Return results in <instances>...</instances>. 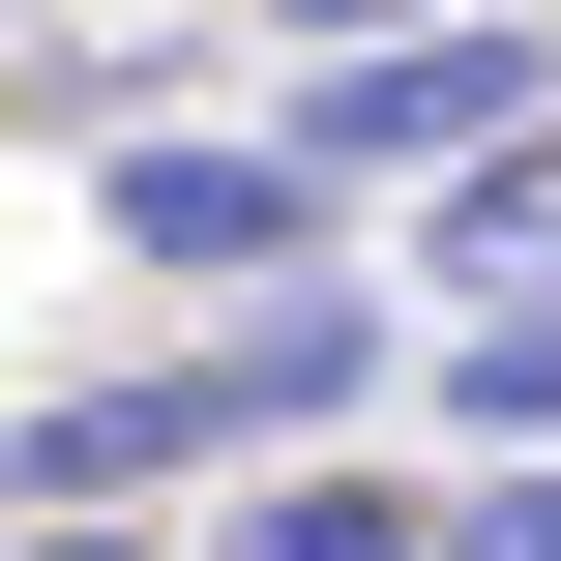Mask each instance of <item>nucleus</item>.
I'll list each match as a JSON object with an SVG mask.
<instances>
[{"label": "nucleus", "instance_id": "1", "mask_svg": "<svg viewBox=\"0 0 561 561\" xmlns=\"http://www.w3.org/2000/svg\"><path fill=\"white\" fill-rule=\"evenodd\" d=\"M561 30H503V0H414V30H325V59H266V148L325 178V207H385V178H444L473 118H533Z\"/></svg>", "mask_w": 561, "mask_h": 561}, {"label": "nucleus", "instance_id": "2", "mask_svg": "<svg viewBox=\"0 0 561 561\" xmlns=\"http://www.w3.org/2000/svg\"><path fill=\"white\" fill-rule=\"evenodd\" d=\"M89 237H118V266H178V296H266V266H325L355 207H325L266 118H118V148H89Z\"/></svg>", "mask_w": 561, "mask_h": 561}, {"label": "nucleus", "instance_id": "3", "mask_svg": "<svg viewBox=\"0 0 561 561\" xmlns=\"http://www.w3.org/2000/svg\"><path fill=\"white\" fill-rule=\"evenodd\" d=\"M385 355H414V296H385V266H266V296H207V325H178L207 473H237V444H355V385H385Z\"/></svg>", "mask_w": 561, "mask_h": 561}, {"label": "nucleus", "instance_id": "4", "mask_svg": "<svg viewBox=\"0 0 561 561\" xmlns=\"http://www.w3.org/2000/svg\"><path fill=\"white\" fill-rule=\"evenodd\" d=\"M0 503H118V533H178V503H207V385H178V355H118V385L0 414Z\"/></svg>", "mask_w": 561, "mask_h": 561}, {"label": "nucleus", "instance_id": "5", "mask_svg": "<svg viewBox=\"0 0 561 561\" xmlns=\"http://www.w3.org/2000/svg\"><path fill=\"white\" fill-rule=\"evenodd\" d=\"M385 207H414V325H444V296H561V89L473 118L444 178H385Z\"/></svg>", "mask_w": 561, "mask_h": 561}, {"label": "nucleus", "instance_id": "6", "mask_svg": "<svg viewBox=\"0 0 561 561\" xmlns=\"http://www.w3.org/2000/svg\"><path fill=\"white\" fill-rule=\"evenodd\" d=\"M178 561H414V473H355V444H237Z\"/></svg>", "mask_w": 561, "mask_h": 561}, {"label": "nucleus", "instance_id": "7", "mask_svg": "<svg viewBox=\"0 0 561 561\" xmlns=\"http://www.w3.org/2000/svg\"><path fill=\"white\" fill-rule=\"evenodd\" d=\"M444 444H561V296H444Z\"/></svg>", "mask_w": 561, "mask_h": 561}, {"label": "nucleus", "instance_id": "8", "mask_svg": "<svg viewBox=\"0 0 561 561\" xmlns=\"http://www.w3.org/2000/svg\"><path fill=\"white\" fill-rule=\"evenodd\" d=\"M414 561H561V444H444L414 473Z\"/></svg>", "mask_w": 561, "mask_h": 561}, {"label": "nucleus", "instance_id": "9", "mask_svg": "<svg viewBox=\"0 0 561 561\" xmlns=\"http://www.w3.org/2000/svg\"><path fill=\"white\" fill-rule=\"evenodd\" d=\"M0 561H178V533H118V503H0Z\"/></svg>", "mask_w": 561, "mask_h": 561}, {"label": "nucleus", "instance_id": "10", "mask_svg": "<svg viewBox=\"0 0 561 561\" xmlns=\"http://www.w3.org/2000/svg\"><path fill=\"white\" fill-rule=\"evenodd\" d=\"M237 30H266V59H325V30H414V0H237Z\"/></svg>", "mask_w": 561, "mask_h": 561}]
</instances>
